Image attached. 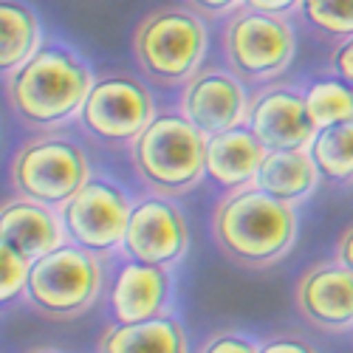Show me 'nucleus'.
<instances>
[{
	"label": "nucleus",
	"mask_w": 353,
	"mask_h": 353,
	"mask_svg": "<svg viewBox=\"0 0 353 353\" xmlns=\"http://www.w3.org/2000/svg\"><path fill=\"white\" fill-rule=\"evenodd\" d=\"M94 82L97 77L91 65L74 48L48 43L26 65L3 77V91L6 105L20 125L48 133L79 119Z\"/></svg>",
	"instance_id": "nucleus-1"
},
{
	"label": "nucleus",
	"mask_w": 353,
	"mask_h": 353,
	"mask_svg": "<svg viewBox=\"0 0 353 353\" xmlns=\"http://www.w3.org/2000/svg\"><path fill=\"white\" fill-rule=\"evenodd\" d=\"M212 238L238 269H272L297 243V210L257 187L234 190L218 201L212 212Z\"/></svg>",
	"instance_id": "nucleus-2"
},
{
	"label": "nucleus",
	"mask_w": 353,
	"mask_h": 353,
	"mask_svg": "<svg viewBox=\"0 0 353 353\" xmlns=\"http://www.w3.org/2000/svg\"><path fill=\"white\" fill-rule=\"evenodd\" d=\"M130 161L150 192L181 198L207 179V136L181 110L156 113L130 144Z\"/></svg>",
	"instance_id": "nucleus-3"
},
{
	"label": "nucleus",
	"mask_w": 353,
	"mask_h": 353,
	"mask_svg": "<svg viewBox=\"0 0 353 353\" xmlns=\"http://www.w3.org/2000/svg\"><path fill=\"white\" fill-rule=\"evenodd\" d=\"M207 23L190 6H159L133 28V60L159 88H184L207 57Z\"/></svg>",
	"instance_id": "nucleus-4"
},
{
	"label": "nucleus",
	"mask_w": 353,
	"mask_h": 353,
	"mask_svg": "<svg viewBox=\"0 0 353 353\" xmlns=\"http://www.w3.org/2000/svg\"><path fill=\"white\" fill-rule=\"evenodd\" d=\"M91 179V161L82 144L54 130L23 141L9 161V187L14 195L54 210H63Z\"/></svg>",
	"instance_id": "nucleus-5"
},
{
	"label": "nucleus",
	"mask_w": 353,
	"mask_h": 353,
	"mask_svg": "<svg viewBox=\"0 0 353 353\" xmlns=\"http://www.w3.org/2000/svg\"><path fill=\"white\" fill-rule=\"evenodd\" d=\"M102 280L105 274L99 254L85 252L68 241L32 263L23 300L43 319L68 322L97 305Z\"/></svg>",
	"instance_id": "nucleus-6"
},
{
	"label": "nucleus",
	"mask_w": 353,
	"mask_h": 353,
	"mask_svg": "<svg viewBox=\"0 0 353 353\" xmlns=\"http://www.w3.org/2000/svg\"><path fill=\"white\" fill-rule=\"evenodd\" d=\"M297 54V37L285 17L243 6L226 17L223 57L226 68L243 82H272L283 77Z\"/></svg>",
	"instance_id": "nucleus-7"
},
{
	"label": "nucleus",
	"mask_w": 353,
	"mask_h": 353,
	"mask_svg": "<svg viewBox=\"0 0 353 353\" xmlns=\"http://www.w3.org/2000/svg\"><path fill=\"white\" fill-rule=\"evenodd\" d=\"M153 119L156 102L150 88L130 74L97 77L79 113V122L88 133L116 147H130Z\"/></svg>",
	"instance_id": "nucleus-8"
},
{
	"label": "nucleus",
	"mask_w": 353,
	"mask_h": 353,
	"mask_svg": "<svg viewBox=\"0 0 353 353\" xmlns=\"http://www.w3.org/2000/svg\"><path fill=\"white\" fill-rule=\"evenodd\" d=\"M133 203L128 192L110 179H91L60 210L68 241L94 254L122 249Z\"/></svg>",
	"instance_id": "nucleus-9"
},
{
	"label": "nucleus",
	"mask_w": 353,
	"mask_h": 353,
	"mask_svg": "<svg viewBox=\"0 0 353 353\" xmlns=\"http://www.w3.org/2000/svg\"><path fill=\"white\" fill-rule=\"evenodd\" d=\"M190 229L179 203L167 195H147L133 203L122 252L128 260L172 269L187 257Z\"/></svg>",
	"instance_id": "nucleus-10"
},
{
	"label": "nucleus",
	"mask_w": 353,
	"mask_h": 353,
	"mask_svg": "<svg viewBox=\"0 0 353 353\" xmlns=\"http://www.w3.org/2000/svg\"><path fill=\"white\" fill-rule=\"evenodd\" d=\"M249 105L243 79L229 68H201L179 94V110L207 139L243 128Z\"/></svg>",
	"instance_id": "nucleus-11"
},
{
	"label": "nucleus",
	"mask_w": 353,
	"mask_h": 353,
	"mask_svg": "<svg viewBox=\"0 0 353 353\" xmlns=\"http://www.w3.org/2000/svg\"><path fill=\"white\" fill-rule=\"evenodd\" d=\"M294 305L322 334L353 331V272L336 257L314 263L294 285Z\"/></svg>",
	"instance_id": "nucleus-12"
},
{
	"label": "nucleus",
	"mask_w": 353,
	"mask_h": 353,
	"mask_svg": "<svg viewBox=\"0 0 353 353\" xmlns=\"http://www.w3.org/2000/svg\"><path fill=\"white\" fill-rule=\"evenodd\" d=\"M246 128L266 150H308L316 128L305 110V91L291 85H266L252 97Z\"/></svg>",
	"instance_id": "nucleus-13"
},
{
	"label": "nucleus",
	"mask_w": 353,
	"mask_h": 353,
	"mask_svg": "<svg viewBox=\"0 0 353 353\" xmlns=\"http://www.w3.org/2000/svg\"><path fill=\"white\" fill-rule=\"evenodd\" d=\"M170 269L139 260L122 263L110 283V319L116 325H130L161 316L170 303Z\"/></svg>",
	"instance_id": "nucleus-14"
},
{
	"label": "nucleus",
	"mask_w": 353,
	"mask_h": 353,
	"mask_svg": "<svg viewBox=\"0 0 353 353\" xmlns=\"http://www.w3.org/2000/svg\"><path fill=\"white\" fill-rule=\"evenodd\" d=\"M0 243L17 249L28 260H37L68 243V232L60 210L23 195H12L0 210Z\"/></svg>",
	"instance_id": "nucleus-15"
},
{
	"label": "nucleus",
	"mask_w": 353,
	"mask_h": 353,
	"mask_svg": "<svg viewBox=\"0 0 353 353\" xmlns=\"http://www.w3.org/2000/svg\"><path fill=\"white\" fill-rule=\"evenodd\" d=\"M266 147L243 125L207 139V179L223 192L254 187Z\"/></svg>",
	"instance_id": "nucleus-16"
},
{
	"label": "nucleus",
	"mask_w": 353,
	"mask_h": 353,
	"mask_svg": "<svg viewBox=\"0 0 353 353\" xmlns=\"http://www.w3.org/2000/svg\"><path fill=\"white\" fill-rule=\"evenodd\" d=\"M316 184L319 170L308 150H266L254 179L257 190L283 203H291V207L308 201Z\"/></svg>",
	"instance_id": "nucleus-17"
},
{
	"label": "nucleus",
	"mask_w": 353,
	"mask_h": 353,
	"mask_svg": "<svg viewBox=\"0 0 353 353\" xmlns=\"http://www.w3.org/2000/svg\"><path fill=\"white\" fill-rule=\"evenodd\" d=\"M97 353H190L181 322L161 314L156 319L113 325L99 336Z\"/></svg>",
	"instance_id": "nucleus-18"
},
{
	"label": "nucleus",
	"mask_w": 353,
	"mask_h": 353,
	"mask_svg": "<svg viewBox=\"0 0 353 353\" xmlns=\"http://www.w3.org/2000/svg\"><path fill=\"white\" fill-rule=\"evenodd\" d=\"M43 26L32 6L23 0L0 3V71L3 77L14 74L43 48Z\"/></svg>",
	"instance_id": "nucleus-19"
},
{
	"label": "nucleus",
	"mask_w": 353,
	"mask_h": 353,
	"mask_svg": "<svg viewBox=\"0 0 353 353\" xmlns=\"http://www.w3.org/2000/svg\"><path fill=\"white\" fill-rule=\"evenodd\" d=\"M308 153L322 179L336 184H350L353 181V119L316 130Z\"/></svg>",
	"instance_id": "nucleus-20"
},
{
	"label": "nucleus",
	"mask_w": 353,
	"mask_h": 353,
	"mask_svg": "<svg viewBox=\"0 0 353 353\" xmlns=\"http://www.w3.org/2000/svg\"><path fill=\"white\" fill-rule=\"evenodd\" d=\"M305 110L316 130L353 119V85L339 77L311 82L305 88Z\"/></svg>",
	"instance_id": "nucleus-21"
},
{
	"label": "nucleus",
	"mask_w": 353,
	"mask_h": 353,
	"mask_svg": "<svg viewBox=\"0 0 353 353\" xmlns=\"http://www.w3.org/2000/svg\"><path fill=\"white\" fill-rule=\"evenodd\" d=\"M300 14L325 37L345 40L353 34V0H303Z\"/></svg>",
	"instance_id": "nucleus-22"
},
{
	"label": "nucleus",
	"mask_w": 353,
	"mask_h": 353,
	"mask_svg": "<svg viewBox=\"0 0 353 353\" xmlns=\"http://www.w3.org/2000/svg\"><path fill=\"white\" fill-rule=\"evenodd\" d=\"M32 263L34 260H28L17 249L0 243V297H3V303H12L14 297H23L26 294Z\"/></svg>",
	"instance_id": "nucleus-23"
},
{
	"label": "nucleus",
	"mask_w": 353,
	"mask_h": 353,
	"mask_svg": "<svg viewBox=\"0 0 353 353\" xmlns=\"http://www.w3.org/2000/svg\"><path fill=\"white\" fill-rule=\"evenodd\" d=\"M201 353H260V342H254L252 336L241 334V331H215L207 342H203Z\"/></svg>",
	"instance_id": "nucleus-24"
},
{
	"label": "nucleus",
	"mask_w": 353,
	"mask_h": 353,
	"mask_svg": "<svg viewBox=\"0 0 353 353\" xmlns=\"http://www.w3.org/2000/svg\"><path fill=\"white\" fill-rule=\"evenodd\" d=\"M184 3L207 20H223V17H232L234 12H241L246 6V0H184Z\"/></svg>",
	"instance_id": "nucleus-25"
},
{
	"label": "nucleus",
	"mask_w": 353,
	"mask_h": 353,
	"mask_svg": "<svg viewBox=\"0 0 353 353\" xmlns=\"http://www.w3.org/2000/svg\"><path fill=\"white\" fill-rule=\"evenodd\" d=\"M331 71H334V77H339V79L353 85V34L339 40V46L334 48V54H331Z\"/></svg>",
	"instance_id": "nucleus-26"
},
{
	"label": "nucleus",
	"mask_w": 353,
	"mask_h": 353,
	"mask_svg": "<svg viewBox=\"0 0 353 353\" xmlns=\"http://www.w3.org/2000/svg\"><path fill=\"white\" fill-rule=\"evenodd\" d=\"M260 353H316V347L300 336H272L266 342H260Z\"/></svg>",
	"instance_id": "nucleus-27"
},
{
	"label": "nucleus",
	"mask_w": 353,
	"mask_h": 353,
	"mask_svg": "<svg viewBox=\"0 0 353 353\" xmlns=\"http://www.w3.org/2000/svg\"><path fill=\"white\" fill-rule=\"evenodd\" d=\"M303 0H246L249 9H257V12H266V14H291L294 9H300Z\"/></svg>",
	"instance_id": "nucleus-28"
},
{
	"label": "nucleus",
	"mask_w": 353,
	"mask_h": 353,
	"mask_svg": "<svg viewBox=\"0 0 353 353\" xmlns=\"http://www.w3.org/2000/svg\"><path fill=\"white\" fill-rule=\"evenodd\" d=\"M336 260L342 263L345 269L353 272V223L339 234V241H336Z\"/></svg>",
	"instance_id": "nucleus-29"
},
{
	"label": "nucleus",
	"mask_w": 353,
	"mask_h": 353,
	"mask_svg": "<svg viewBox=\"0 0 353 353\" xmlns=\"http://www.w3.org/2000/svg\"><path fill=\"white\" fill-rule=\"evenodd\" d=\"M26 353H63V350H57V347H46V345H37V347H28Z\"/></svg>",
	"instance_id": "nucleus-30"
}]
</instances>
